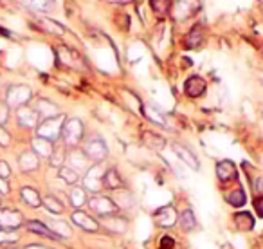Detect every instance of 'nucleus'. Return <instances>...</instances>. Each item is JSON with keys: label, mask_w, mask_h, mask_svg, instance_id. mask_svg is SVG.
<instances>
[{"label": "nucleus", "mask_w": 263, "mask_h": 249, "mask_svg": "<svg viewBox=\"0 0 263 249\" xmlns=\"http://www.w3.org/2000/svg\"><path fill=\"white\" fill-rule=\"evenodd\" d=\"M202 40H204V31H202V25H195L193 29L189 31L188 36H186V47L188 49H195V47H198L202 44Z\"/></svg>", "instance_id": "aec40b11"}, {"label": "nucleus", "mask_w": 263, "mask_h": 249, "mask_svg": "<svg viewBox=\"0 0 263 249\" xmlns=\"http://www.w3.org/2000/svg\"><path fill=\"white\" fill-rule=\"evenodd\" d=\"M9 175H11V170H9V164H8L6 161H0V177L8 181Z\"/></svg>", "instance_id": "58836bf2"}, {"label": "nucleus", "mask_w": 263, "mask_h": 249, "mask_svg": "<svg viewBox=\"0 0 263 249\" xmlns=\"http://www.w3.org/2000/svg\"><path fill=\"white\" fill-rule=\"evenodd\" d=\"M256 188H258L259 193H263V179H259L258 183H256Z\"/></svg>", "instance_id": "37998d69"}, {"label": "nucleus", "mask_w": 263, "mask_h": 249, "mask_svg": "<svg viewBox=\"0 0 263 249\" xmlns=\"http://www.w3.org/2000/svg\"><path fill=\"white\" fill-rule=\"evenodd\" d=\"M91 210L98 215H112V213L117 212V206L112 199L108 197H92L91 202H89Z\"/></svg>", "instance_id": "0eeeda50"}, {"label": "nucleus", "mask_w": 263, "mask_h": 249, "mask_svg": "<svg viewBox=\"0 0 263 249\" xmlns=\"http://www.w3.org/2000/svg\"><path fill=\"white\" fill-rule=\"evenodd\" d=\"M132 204H134V199H132V195L128 193V191L121 190V193H117V204H115V206H117V208H130Z\"/></svg>", "instance_id": "72a5a7b5"}, {"label": "nucleus", "mask_w": 263, "mask_h": 249, "mask_svg": "<svg viewBox=\"0 0 263 249\" xmlns=\"http://www.w3.org/2000/svg\"><path fill=\"white\" fill-rule=\"evenodd\" d=\"M62 137L67 146H76L83 139V123L78 117H69L62 127Z\"/></svg>", "instance_id": "f03ea898"}, {"label": "nucleus", "mask_w": 263, "mask_h": 249, "mask_svg": "<svg viewBox=\"0 0 263 249\" xmlns=\"http://www.w3.org/2000/svg\"><path fill=\"white\" fill-rule=\"evenodd\" d=\"M51 164L53 166H60L62 168L63 164V159H65V154H63V150H54L53 155H51Z\"/></svg>", "instance_id": "c9c22d12"}, {"label": "nucleus", "mask_w": 263, "mask_h": 249, "mask_svg": "<svg viewBox=\"0 0 263 249\" xmlns=\"http://www.w3.org/2000/svg\"><path fill=\"white\" fill-rule=\"evenodd\" d=\"M18 123L22 124V127H25V129H34V127H38V121H40V116L36 114V110L31 107H20L18 108Z\"/></svg>", "instance_id": "9d476101"}, {"label": "nucleus", "mask_w": 263, "mask_h": 249, "mask_svg": "<svg viewBox=\"0 0 263 249\" xmlns=\"http://www.w3.org/2000/svg\"><path fill=\"white\" fill-rule=\"evenodd\" d=\"M86 155L83 154V152H72V154L69 155V162H70V168L72 170H76L79 174V172L83 170H89V161H86Z\"/></svg>", "instance_id": "6ab92c4d"}, {"label": "nucleus", "mask_w": 263, "mask_h": 249, "mask_svg": "<svg viewBox=\"0 0 263 249\" xmlns=\"http://www.w3.org/2000/svg\"><path fill=\"white\" fill-rule=\"evenodd\" d=\"M22 213L17 210H0V229H17L22 226Z\"/></svg>", "instance_id": "6e6552de"}, {"label": "nucleus", "mask_w": 263, "mask_h": 249, "mask_svg": "<svg viewBox=\"0 0 263 249\" xmlns=\"http://www.w3.org/2000/svg\"><path fill=\"white\" fill-rule=\"evenodd\" d=\"M179 222H181L182 229L184 231H193L195 226H197V220H195V213L191 210H184L179 217Z\"/></svg>", "instance_id": "c85d7f7f"}, {"label": "nucleus", "mask_w": 263, "mask_h": 249, "mask_svg": "<svg viewBox=\"0 0 263 249\" xmlns=\"http://www.w3.org/2000/svg\"><path fill=\"white\" fill-rule=\"evenodd\" d=\"M254 208H256V212H258V215L263 219V197H258V199H256Z\"/></svg>", "instance_id": "a19ab883"}, {"label": "nucleus", "mask_w": 263, "mask_h": 249, "mask_svg": "<svg viewBox=\"0 0 263 249\" xmlns=\"http://www.w3.org/2000/svg\"><path fill=\"white\" fill-rule=\"evenodd\" d=\"M40 161H38V155L34 152H24V154L18 157V166H20L22 172H33L38 168Z\"/></svg>", "instance_id": "dca6fc26"}, {"label": "nucleus", "mask_w": 263, "mask_h": 249, "mask_svg": "<svg viewBox=\"0 0 263 249\" xmlns=\"http://www.w3.org/2000/svg\"><path fill=\"white\" fill-rule=\"evenodd\" d=\"M25 8L38 13H49L54 9V0H20Z\"/></svg>", "instance_id": "a211bd4d"}, {"label": "nucleus", "mask_w": 263, "mask_h": 249, "mask_svg": "<svg viewBox=\"0 0 263 249\" xmlns=\"http://www.w3.org/2000/svg\"><path fill=\"white\" fill-rule=\"evenodd\" d=\"M69 197H70V204H72L74 208H78V210L86 202V193L83 188H74V190L70 191Z\"/></svg>", "instance_id": "2f4dec72"}, {"label": "nucleus", "mask_w": 263, "mask_h": 249, "mask_svg": "<svg viewBox=\"0 0 263 249\" xmlns=\"http://www.w3.org/2000/svg\"><path fill=\"white\" fill-rule=\"evenodd\" d=\"M206 89H207L206 81H204L200 76H191V78H188L184 83V92L189 98H200V96L206 92Z\"/></svg>", "instance_id": "1a4fd4ad"}, {"label": "nucleus", "mask_w": 263, "mask_h": 249, "mask_svg": "<svg viewBox=\"0 0 263 249\" xmlns=\"http://www.w3.org/2000/svg\"><path fill=\"white\" fill-rule=\"evenodd\" d=\"M65 123V116L58 114L54 117H49V119H43L40 124H38L36 134L41 139H47V141H56L58 137H62V127Z\"/></svg>", "instance_id": "f257e3e1"}, {"label": "nucleus", "mask_w": 263, "mask_h": 249, "mask_svg": "<svg viewBox=\"0 0 263 249\" xmlns=\"http://www.w3.org/2000/svg\"><path fill=\"white\" fill-rule=\"evenodd\" d=\"M226 199L231 206H235V208H242V206H245V202H247L245 191H243L242 188H236V190H233L231 193H227Z\"/></svg>", "instance_id": "cd10ccee"}, {"label": "nucleus", "mask_w": 263, "mask_h": 249, "mask_svg": "<svg viewBox=\"0 0 263 249\" xmlns=\"http://www.w3.org/2000/svg\"><path fill=\"white\" fill-rule=\"evenodd\" d=\"M18 242V233H13V229H0V245Z\"/></svg>", "instance_id": "473e14b6"}, {"label": "nucleus", "mask_w": 263, "mask_h": 249, "mask_svg": "<svg viewBox=\"0 0 263 249\" xmlns=\"http://www.w3.org/2000/svg\"><path fill=\"white\" fill-rule=\"evenodd\" d=\"M155 219H157V224L162 226V228H171V226L177 222V212H175L173 206H164L155 213Z\"/></svg>", "instance_id": "ddd939ff"}, {"label": "nucleus", "mask_w": 263, "mask_h": 249, "mask_svg": "<svg viewBox=\"0 0 263 249\" xmlns=\"http://www.w3.org/2000/svg\"><path fill=\"white\" fill-rule=\"evenodd\" d=\"M33 96V91L27 87V85H13L8 91V107L9 108H20L25 107Z\"/></svg>", "instance_id": "39448f33"}, {"label": "nucleus", "mask_w": 263, "mask_h": 249, "mask_svg": "<svg viewBox=\"0 0 263 249\" xmlns=\"http://www.w3.org/2000/svg\"><path fill=\"white\" fill-rule=\"evenodd\" d=\"M146 116H148V119H152L153 123H157V124H164L166 123L164 116H162L159 110H155L153 107H146Z\"/></svg>", "instance_id": "f704fd0d"}, {"label": "nucleus", "mask_w": 263, "mask_h": 249, "mask_svg": "<svg viewBox=\"0 0 263 249\" xmlns=\"http://www.w3.org/2000/svg\"><path fill=\"white\" fill-rule=\"evenodd\" d=\"M41 204L46 206V210L49 213H54V215H60V213H63V204L62 200L58 199V197L54 195H47L41 199Z\"/></svg>", "instance_id": "b1692460"}, {"label": "nucleus", "mask_w": 263, "mask_h": 249, "mask_svg": "<svg viewBox=\"0 0 263 249\" xmlns=\"http://www.w3.org/2000/svg\"><path fill=\"white\" fill-rule=\"evenodd\" d=\"M150 8L153 9L157 17H166L171 11V0H150Z\"/></svg>", "instance_id": "393cba45"}, {"label": "nucleus", "mask_w": 263, "mask_h": 249, "mask_svg": "<svg viewBox=\"0 0 263 249\" xmlns=\"http://www.w3.org/2000/svg\"><path fill=\"white\" fill-rule=\"evenodd\" d=\"M9 143H11V136H9L8 132H6L4 127H0V146H9Z\"/></svg>", "instance_id": "4c0bfd02"}, {"label": "nucleus", "mask_w": 263, "mask_h": 249, "mask_svg": "<svg viewBox=\"0 0 263 249\" xmlns=\"http://www.w3.org/2000/svg\"><path fill=\"white\" fill-rule=\"evenodd\" d=\"M33 152L38 155V157H51L54 152V146H53V143L47 141V139L36 137L33 141Z\"/></svg>", "instance_id": "f3484780"}, {"label": "nucleus", "mask_w": 263, "mask_h": 249, "mask_svg": "<svg viewBox=\"0 0 263 249\" xmlns=\"http://www.w3.org/2000/svg\"><path fill=\"white\" fill-rule=\"evenodd\" d=\"M171 11L175 20H188L200 11V0H173Z\"/></svg>", "instance_id": "20e7f679"}, {"label": "nucleus", "mask_w": 263, "mask_h": 249, "mask_svg": "<svg viewBox=\"0 0 263 249\" xmlns=\"http://www.w3.org/2000/svg\"><path fill=\"white\" fill-rule=\"evenodd\" d=\"M49 229L56 235L58 238L60 237H70V226L63 220H51L49 222Z\"/></svg>", "instance_id": "bb28decb"}, {"label": "nucleus", "mask_w": 263, "mask_h": 249, "mask_svg": "<svg viewBox=\"0 0 263 249\" xmlns=\"http://www.w3.org/2000/svg\"><path fill=\"white\" fill-rule=\"evenodd\" d=\"M72 222H74L78 228H81V229H85V231H98L99 229V224L96 222L94 219H92L91 215H86L85 212H74L72 213Z\"/></svg>", "instance_id": "f8f14e48"}, {"label": "nucleus", "mask_w": 263, "mask_h": 249, "mask_svg": "<svg viewBox=\"0 0 263 249\" xmlns=\"http://www.w3.org/2000/svg\"><path fill=\"white\" fill-rule=\"evenodd\" d=\"M83 154L89 157V161L99 164V162L103 161V159L107 157V154H108L107 143H105L99 136L91 137V139H86L85 148H83Z\"/></svg>", "instance_id": "7ed1b4c3"}, {"label": "nucleus", "mask_w": 263, "mask_h": 249, "mask_svg": "<svg viewBox=\"0 0 263 249\" xmlns=\"http://www.w3.org/2000/svg\"><path fill=\"white\" fill-rule=\"evenodd\" d=\"M34 110H36V114L41 119H49V117H54L60 114L58 107L54 103H51L49 100H38L36 105H34Z\"/></svg>", "instance_id": "4468645a"}, {"label": "nucleus", "mask_w": 263, "mask_h": 249, "mask_svg": "<svg viewBox=\"0 0 263 249\" xmlns=\"http://www.w3.org/2000/svg\"><path fill=\"white\" fill-rule=\"evenodd\" d=\"M103 175H105V170H103V166H101V162L91 166V168L86 170L85 179H83L85 190L92 191V193H99V191L103 190Z\"/></svg>", "instance_id": "423d86ee"}, {"label": "nucleus", "mask_w": 263, "mask_h": 249, "mask_svg": "<svg viewBox=\"0 0 263 249\" xmlns=\"http://www.w3.org/2000/svg\"><path fill=\"white\" fill-rule=\"evenodd\" d=\"M8 191H9V184H8V181H6V179L0 177V193H8Z\"/></svg>", "instance_id": "79ce46f5"}, {"label": "nucleus", "mask_w": 263, "mask_h": 249, "mask_svg": "<svg viewBox=\"0 0 263 249\" xmlns=\"http://www.w3.org/2000/svg\"><path fill=\"white\" fill-rule=\"evenodd\" d=\"M20 195H22V199H24V202L29 204L31 208L41 206V197L34 188H22Z\"/></svg>", "instance_id": "412c9836"}, {"label": "nucleus", "mask_w": 263, "mask_h": 249, "mask_svg": "<svg viewBox=\"0 0 263 249\" xmlns=\"http://www.w3.org/2000/svg\"><path fill=\"white\" fill-rule=\"evenodd\" d=\"M143 141H144V145L150 146V148H153V150H160L162 146L166 145L164 137L157 136V134H153V132H144L143 134Z\"/></svg>", "instance_id": "a878e982"}, {"label": "nucleus", "mask_w": 263, "mask_h": 249, "mask_svg": "<svg viewBox=\"0 0 263 249\" xmlns=\"http://www.w3.org/2000/svg\"><path fill=\"white\" fill-rule=\"evenodd\" d=\"M173 150H175V154L179 155L181 161H184L188 166H191L193 170H198V166L200 164H198V159L195 157V154L191 152V150H188L186 146H182V145H175L173 146Z\"/></svg>", "instance_id": "2eb2a0df"}, {"label": "nucleus", "mask_w": 263, "mask_h": 249, "mask_svg": "<svg viewBox=\"0 0 263 249\" xmlns=\"http://www.w3.org/2000/svg\"><path fill=\"white\" fill-rule=\"evenodd\" d=\"M25 249H51V247H46V245H29Z\"/></svg>", "instance_id": "c03bdc74"}, {"label": "nucleus", "mask_w": 263, "mask_h": 249, "mask_svg": "<svg viewBox=\"0 0 263 249\" xmlns=\"http://www.w3.org/2000/svg\"><path fill=\"white\" fill-rule=\"evenodd\" d=\"M173 247H175V242H173V238L164 237L162 240H160V249H173Z\"/></svg>", "instance_id": "ea45409f"}, {"label": "nucleus", "mask_w": 263, "mask_h": 249, "mask_svg": "<svg viewBox=\"0 0 263 249\" xmlns=\"http://www.w3.org/2000/svg\"><path fill=\"white\" fill-rule=\"evenodd\" d=\"M60 179L67 184H74L78 183L79 174L76 170H72L70 166H62V168H60Z\"/></svg>", "instance_id": "7c9ffc66"}, {"label": "nucleus", "mask_w": 263, "mask_h": 249, "mask_svg": "<svg viewBox=\"0 0 263 249\" xmlns=\"http://www.w3.org/2000/svg\"><path fill=\"white\" fill-rule=\"evenodd\" d=\"M103 186H107L108 190H119V188L123 186V181H121V177L117 175V172H115L114 168H110V170L105 172Z\"/></svg>", "instance_id": "4be33fe9"}, {"label": "nucleus", "mask_w": 263, "mask_h": 249, "mask_svg": "<svg viewBox=\"0 0 263 249\" xmlns=\"http://www.w3.org/2000/svg\"><path fill=\"white\" fill-rule=\"evenodd\" d=\"M216 175H218V179H220L222 183H229V181L236 179V175H238L236 164L233 161H229V159H226V161H220L216 164Z\"/></svg>", "instance_id": "9b49d317"}, {"label": "nucleus", "mask_w": 263, "mask_h": 249, "mask_svg": "<svg viewBox=\"0 0 263 249\" xmlns=\"http://www.w3.org/2000/svg\"><path fill=\"white\" fill-rule=\"evenodd\" d=\"M27 229L29 231L36 233V235H41V237H49V238H58L53 231L49 229V226L41 224L38 220H33V222H27Z\"/></svg>", "instance_id": "c756f323"}, {"label": "nucleus", "mask_w": 263, "mask_h": 249, "mask_svg": "<svg viewBox=\"0 0 263 249\" xmlns=\"http://www.w3.org/2000/svg\"><path fill=\"white\" fill-rule=\"evenodd\" d=\"M8 117H9L8 103H2V101H0V127H4L6 121H8Z\"/></svg>", "instance_id": "e433bc0d"}, {"label": "nucleus", "mask_w": 263, "mask_h": 249, "mask_svg": "<svg viewBox=\"0 0 263 249\" xmlns=\"http://www.w3.org/2000/svg\"><path fill=\"white\" fill-rule=\"evenodd\" d=\"M235 224L240 231H251L254 228V217L251 213H238L235 215Z\"/></svg>", "instance_id": "5701e85b"}]
</instances>
